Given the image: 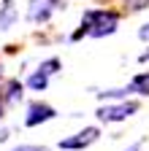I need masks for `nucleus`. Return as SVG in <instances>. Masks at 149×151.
I'll use <instances>...</instances> for the list:
<instances>
[{"instance_id": "f257e3e1", "label": "nucleus", "mask_w": 149, "mask_h": 151, "mask_svg": "<svg viewBox=\"0 0 149 151\" xmlns=\"http://www.w3.org/2000/svg\"><path fill=\"white\" fill-rule=\"evenodd\" d=\"M119 24V16L114 11H87L81 16V30L73 35V38H81V35H92V38H103L111 35Z\"/></svg>"}, {"instance_id": "f03ea898", "label": "nucleus", "mask_w": 149, "mask_h": 151, "mask_svg": "<svg viewBox=\"0 0 149 151\" xmlns=\"http://www.w3.org/2000/svg\"><path fill=\"white\" fill-rule=\"evenodd\" d=\"M138 111V103H119V105H106L98 111V119L100 122H122L127 116H133Z\"/></svg>"}, {"instance_id": "7ed1b4c3", "label": "nucleus", "mask_w": 149, "mask_h": 151, "mask_svg": "<svg viewBox=\"0 0 149 151\" xmlns=\"http://www.w3.org/2000/svg\"><path fill=\"white\" fill-rule=\"evenodd\" d=\"M98 127H87V129H81V132H76L73 138H65L63 143H60V148H68V151H79V148H87V146H92L98 140Z\"/></svg>"}, {"instance_id": "20e7f679", "label": "nucleus", "mask_w": 149, "mask_h": 151, "mask_svg": "<svg viewBox=\"0 0 149 151\" xmlns=\"http://www.w3.org/2000/svg\"><path fill=\"white\" fill-rule=\"evenodd\" d=\"M54 8H63V0H33L27 19L30 22H46Z\"/></svg>"}, {"instance_id": "39448f33", "label": "nucleus", "mask_w": 149, "mask_h": 151, "mask_svg": "<svg viewBox=\"0 0 149 151\" xmlns=\"http://www.w3.org/2000/svg\"><path fill=\"white\" fill-rule=\"evenodd\" d=\"M54 116H57V113H54L52 105H46V103H33V105L27 108L25 124H27V127H38L41 122H49V119H54Z\"/></svg>"}, {"instance_id": "423d86ee", "label": "nucleus", "mask_w": 149, "mask_h": 151, "mask_svg": "<svg viewBox=\"0 0 149 151\" xmlns=\"http://www.w3.org/2000/svg\"><path fill=\"white\" fill-rule=\"evenodd\" d=\"M14 19H16V8L11 6V0H6L3 8H0V30H8L14 24Z\"/></svg>"}, {"instance_id": "0eeeda50", "label": "nucleus", "mask_w": 149, "mask_h": 151, "mask_svg": "<svg viewBox=\"0 0 149 151\" xmlns=\"http://www.w3.org/2000/svg\"><path fill=\"white\" fill-rule=\"evenodd\" d=\"M130 92L138 94H149V73H138L133 81H130Z\"/></svg>"}, {"instance_id": "6e6552de", "label": "nucleus", "mask_w": 149, "mask_h": 151, "mask_svg": "<svg viewBox=\"0 0 149 151\" xmlns=\"http://www.w3.org/2000/svg\"><path fill=\"white\" fill-rule=\"evenodd\" d=\"M46 84H49V76H46L44 70L33 73L30 78H27V86H30V89H35V92H44V89H46Z\"/></svg>"}, {"instance_id": "1a4fd4ad", "label": "nucleus", "mask_w": 149, "mask_h": 151, "mask_svg": "<svg viewBox=\"0 0 149 151\" xmlns=\"http://www.w3.org/2000/svg\"><path fill=\"white\" fill-rule=\"evenodd\" d=\"M16 100H22V84L11 81L8 84V103H16Z\"/></svg>"}, {"instance_id": "9d476101", "label": "nucleus", "mask_w": 149, "mask_h": 151, "mask_svg": "<svg viewBox=\"0 0 149 151\" xmlns=\"http://www.w3.org/2000/svg\"><path fill=\"white\" fill-rule=\"evenodd\" d=\"M127 92H130V86H127V89H108V92H100V100H111V97H125Z\"/></svg>"}, {"instance_id": "9b49d317", "label": "nucleus", "mask_w": 149, "mask_h": 151, "mask_svg": "<svg viewBox=\"0 0 149 151\" xmlns=\"http://www.w3.org/2000/svg\"><path fill=\"white\" fill-rule=\"evenodd\" d=\"M57 68H60V60H46L38 70H44L46 76H52V73H57Z\"/></svg>"}, {"instance_id": "f8f14e48", "label": "nucleus", "mask_w": 149, "mask_h": 151, "mask_svg": "<svg viewBox=\"0 0 149 151\" xmlns=\"http://www.w3.org/2000/svg\"><path fill=\"white\" fill-rule=\"evenodd\" d=\"M125 6H127L130 11H141V8L149 6V0H125Z\"/></svg>"}, {"instance_id": "ddd939ff", "label": "nucleus", "mask_w": 149, "mask_h": 151, "mask_svg": "<svg viewBox=\"0 0 149 151\" xmlns=\"http://www.w3.org/2000/svg\"><path fill=\"white\" fill-rule=\"evenodd\" d=\"M14 151H49L46 146H16Z\"/></svg>"}, {"instance_id": "4468645a", "label": "nucleus", "mask_w": 149, "mask_h": 151, "mask_svg": "<svg viewBox=\"0 0 149 151\" xmlns=\"http://www.w3.org/2000/svg\"><path fill=\"white\" fill-rule=\"evenodd\" d=\"M138 35H141V38H144V41H149V24H144V27H141V32H138Z\"/></svg>"}, {"instance_id": "2eb2a0df", "label": "nucleus", "mask_w": 149, "mask_h": 151, "mask_svg": "<svg viewBox=\"0 0 149 151\" xmlns=\"http://www.w3.org/2000/svg\"><path fill=\"white\" fill-rule=\"evenodd\" d=\"M141 62H149V51H144V54H141Z\"/></svg>"}, {"instance_id": "dca6fc26", "label": "nucleus", "mask_w": 149, "mask_h": 151, "mask_svg": "<svg viewBox=\"0 0 149 151\" xmlns=\"http://www.w3.org/2000/svg\"><path fill=\"white\" fill-rule=\"evenodd\" d=\"M130 151H138V146H133V148H130Z\"/></svg>"}]
</instances>
